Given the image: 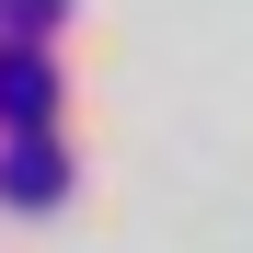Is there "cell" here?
<instances>
[{
    "mask_svg": "<svg viewBox=\"0 0 253 253\" xmlns=\"http://www.w3.org/2000/svg\"><path fill=\"white\" fill-rule=\"evenodd\" d=\"M46 104H58L46 58H35V46H12V58H0V126H23V138H35V126H46Z\"/></svg>",
    "mask_w": 253,
    "mask_h": 253,
    "instance_id": "cell-1",
    "label": "cell"
},
{
    "mask_svg": "<svg viewBox=\"0 0 253 253\" xmlns=\"http://www.w3.org/2000/svg\"><path fill=\"white\" fill-rule=\"evenodd\" d=\"M58 184H69V161H58L46 138H23V150H12V207H58Z\"/></svg>",
    "mask_w": 253,
    "mask_h": 253,
    "instance_id": "cell-2",
    "label": "cell"
},
{
    "mask_svg": "<svg viewBox=\"0 0 253 253\" xmlns=\"http://www.w3.org/2000/svg\"><path fill=\"white\" fill-rule=\"evenodd\" d=\"M0 23H12V35H23V46H46V35L69 23V0H0Z\"/></svg>",
    "mask_w": 253,
    "mask_h": 253,
    "instance_id": "cell-3",
    "label": "cell"
}]
</instances>
